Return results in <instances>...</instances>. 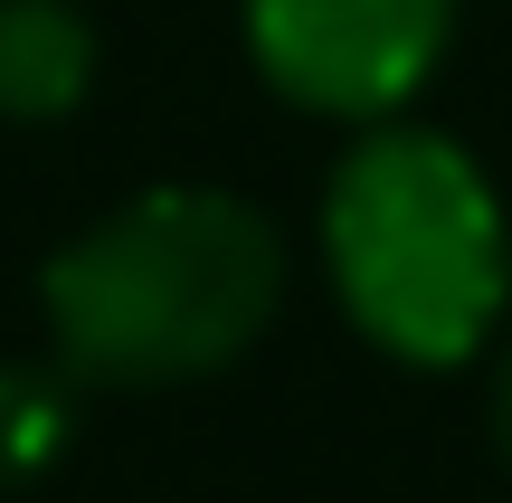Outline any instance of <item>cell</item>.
<instances>
[{"label": "cell", "instance_id": "obj_3", "mask_svg": "<svg viewBox=\"0 0 512 503\" xmlns=\"http://www.w3.org/2000/svg\"><path fill=\"white\" fill-rule=\"evenodd\" d=\"M456 0H247V48L313 114H389L446 48Z\"/></svg>", "mask_w": 512, "mask_h": 503}, {"label": "cell", "instance_id": "obj_5", "mask_svg": "<svg viewBox=\"0 0 512 503\" xmlns=\"http://www.w3.org/2000/svg\"><path fill=\"white\" fill-rule=\"evenodd\" d=\"M67 447V399L29 371H0V485L10 475H38L48 456Z\"/></svg>", "mask_w": 512, "mask_h": 503}, {"label": "cell", "instance_id": "obj_6", "mask_svg": "<svg viewBox=\"0 0 512 503\" xmlns=\"http://www.w3.org/2000/svg\"><path fill=\"white\" fill-rule=\"evenodd\" d=\"M494 447H503V466H512V352H503V371H494Z\"/></svg>", "mask_w": 512, "mask_h": 503}, {"label": "cell", "instance_id": "obj_1", "mask_svg": "<svg viewBox=\"0 0 512 503\" xmlns=\"http://www.w3.org/2000/svg\"><path fill=\"white\" fill-rule=\"evenodd\" d=\"M67 380L95 390H171L228 371L285 295V247L228 190H152L105 228L48 257L38 276Z\"/></svg>", "mask_w": 512, "mask_h": 503}, {"label": "cell", "instance_id": "obj_2", "mask_svg": "<svg viewBox=\"0 0 512 503\" xmlns=\"http://www.w3.org/2000/svg\"><path fill=\"white\" fill-rule=\"evenodd\" d=\"M323 257L351 323L399 361H465L503 314V209L456 143L437 133H370L323 200Z\"/></svg>", "mask_w": 512, "mask_h": 503}, {"label": "cell", "instance_id": "obj_4", "mask_svg": "<svg viewBox=\"0 0 512 503\" xmlns=\"http://www.w3.org/2000/svg\"><path fill=\"white\" fill-rule=\"evenodd\" d=\"M95 76V38L67 0H0V114L48 124L86 95Z\"/></svg>", "mask_w": 512, "mask_h": 503}]
</instances>
